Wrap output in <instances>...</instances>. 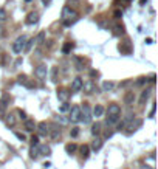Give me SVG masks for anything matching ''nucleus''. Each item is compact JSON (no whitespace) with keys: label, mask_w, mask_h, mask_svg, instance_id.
<instances>
[{"label":"nucleus","mask_w":158,"mask_h":169,"mask_svg":"<svg viewBox=\"0 0 158 169\" xmlns=\"http://www.w3.org/2000/svg\"><path fill=\"white\" fill-rule=\"evenodd\" d=\"M121 16H122V13H121V11H115V19H119Z\"/></svg>","instance_id":"nucleus-40"},{"label":"nucleus","mask_w":158,"mask_h":169,"mask_svg":"<svg viewBox=\"0 0 158 169\" xmlns=\"http://www.w3.org/2000/svg\"><path fill=\"white\" fill-rule=\"evenodd\" d=\"M70 107H71V106L68 104V101H64V102H62V106L59 107V112H61V113H64V112L70 110Z\"/></svg>","instance_id":"nucleus-29"},{"label":"nucleus","mask_w":158,"mask_h":169,"mask_svg":"<svg viewBox=\"0 0 158 169\" xmlns=\"http://www.w3.org/2000/svg\"><path fill=\"white\" fill-rule=\"evenodd\" d=\"M92 110H90V106L87 102H84V106L81 107V118L79 121H82L84 124H90L92 123Z\"/></svg>","instance_id":"nucleus-3"},{"label":"nucleus","mask_w":158,"mask_h":169,"mask_svg":"<svg viewBox=\"0 0 158 169\" xmlns=\"http://www.w3.org/2000/svg\"><path fill=\"white\" fill-rule=\"evenodd\" d=\"M30 141H31V146H36V144H39V136L37 135H33Z\"/></svg>","instance_id":"nucleus-34"},{"label":"nucleus","mask_w":158,"mask_h":169,"mask_svg":"<svg viewBox=\"0 0 158 169\" xmlns=\"http://www.w3.org/2000/svg\"><path fill=\"white\" fill-rule=\"evenodd\" d=\"M141 126V119H135V123H130V124H127V129L129 130H126V133L127 135H130L132 132H135L136 130V127H139Z\"/></svg>","instance_id":"nucleus-14"},{"label":"nucleus","mask_w":158,"mask_h":169,"mask_svg":"<svg viewBox=\"0 0 158 169\" xmlns=\"http://www.w3.org/2000/svg\"><path fill=\"white\" fill-rule=\"evenodd\" d=\"M79 118H81V107H79V106H73V107H70L68 121H71V123H79Z\"/></svg>","instance_id":"nucleus-4"},{"label":"nucleus","mask_w":158,"mask_h":169,"mask_svg":"<svg viewBox=\"0 0 158 169\" xmlns=\"http://www.w3.org/2000/svg\"><path fill=\"white\" fill-rule=\"evenodd\" d=\"M118 121H119V115H109L107 119H105V124L112 126V124H116Z\"/></svg>","instance_id":"nucleus-18"},{"label":"nucleus","mask_w":158,"mask_h":169,"mask_svg":"<svg viewBox=\"0 0 158 169\" xmlns=\"http://www.w3.org/2000/svg\"><path fill=\"white\" fill-rule=\"evenodd\" d=\"M155 109H156V106H155V102H152V110H150V113H149V118H153V115H155Z\"/></svg>","instance_id":"nucleus-37"},{"label":"nucleus","mask_w":158,"mask_h":169,"mask_svg":"<svg viewBox=\"0 0 158 169\" xmlns=\"http://www.w3.org/2000/svg\"><path fill=\"white\" fill-rule=\"evenodd\" d=\"M65 150H67V154H70V155H71V154H75V152L78 150V146H76L75 143H70V144H67V146H65Z\"/></svg>","instance_id":"nucleus-24"},{"label":"nucleus","mask_w":158,"mask_h":169,"mask_svg":"<svg viewBox=\"0 0 158 169\" xmlns=\"http://www.w3.org/2000/svg\"><path fill=\"white\" fill-rule=\"evenodd\" d=\"M73 47H75V45H73L71 42H67V44L64 45V48H62V53H68V51H70Z\"/></svg>","instance_id":"nucleus-30"},{"label":"nucleus","mask_w":158,"mask_h":169,"mask_svg":"<svg viewBox=\"0 0 158 169\" xmlns=\"http://www.w3.org/2000/svg\"><path fill=\"white\" fill-rule=\"evenodd\" d=\"M150 92H152V90H144V92L141 93V98H139V104H144V102L147 101V98L150 96Z\"/></svg>","instance_id":"nucleus-26"},{"label":"nucleus","mask_w":158,"mask_h":169,"mask_svg":"<svg viewBox=\"0 0 158 169\" xmlns=\"http://www.w3.org/2000/svg\"><path fill=\"white\" fill-rule=\"evenodd\" d=\"M6 124L11 126V127L16 124V116H14V113H8V115H6Z\"/></svg>","instance_id":"nucleus-28"},{"label":"nucleus","mask_w":158,"mask_h":169,"mask_svg":"<svg viewBox=\"0 0 158 169\" xmlns=\"http://www.w3.org/2000/svg\"><path fill=\"white\" fill-rule=\"evenodd\" d=\"M122 33H124V27H122V25H116V27H115V34L119 36V34H122Z\"/></svg>","instance_id":"nucleus-32"},{"label":"nucleus","mask_w":158,"mask_h":169,"mask_svg":"<svg viewBox=\"0 0 158 169\" xmlns=\"http://www.w3.org/2000/svg\"><path fill=\"white\" fill-rule=\"evenodd\" d=\"M141 169H153V166H147V164H144V166H141Z\"/></svg>","instance_id":"nucleus-41"},{"label":"nucleus","mask_w":158,"mask_h":169,"mask_svg":"<svg viewBox=\"0 0 158 169\" xmlns=\"http://www.w3.org/2000/svg\"><path fill=\"white\" fill-rule=\"evenodd\" d=\"M27 36L25 34H22V36H19L16 41H14V44H13V51L16 53V54H20L23 50H25V44H27Z\"/></svg>","instance_id":"nucleus-2"},{"label":"nucleus","mask_w":158,"mask_h":169,"mask_svg":"<svg viewBox=\"0 0 158 169\" xmlns=\"http://www.w3.org/2000/svg\"><path fill=\"white\" fill-rule=\"evenodd\" d=\"M113 89H115V82H112V81L102 82V90H104V92H112Z\"/></svg>","instance_id":"nucleus-22"},{"label":"nucleus","mask_w":158,"mask_h":169,"mask_svg":"<svg viewBox=\"0 0 158 169\" xmlns=\"http://www.w3.org/2000/svg\"><path fill=\"white\" fill-rule=\"evenodd\" d=\"M107 115H121V107L118 104H110L107 107Z\"/></svg>","instance_id":"nucleus-11"},{"label":"nucleus","mask_w":158,"mask_h":169,"mask_svg":"<svg viewBox=\"0 0 158 169\" xmlns=\"http://www.w3.org/2000/svg\"><path fill=\"white\" fill-rule=\"evenodd\" d=\"M3 20H6V11L3 8H0V22H3Z\"/></svg>","instance_id":"nucleus-33"},{"label":"nucleus","mask_w":158,"mask_h":169,"mask_svg":"<svg viewBox=\"0 0 158 169\" xmlns=\"http://www.w3.org/2000/svg\"><path fill=\"white\" fill-rule=\"evenodd\" d=\"M36 129H37L41 136H48V133H50V124L47 121H42V123L36 124Z\"/></svg>","instance_id":"nucleus-6"},{"label":"nucleus","mask_w":158,"mask_h":169,"mask_svg":"<svg viewBox=\"0 0 158 169\" xmlns=\"http://www.w3.org/2000/svg\"><path fill=\"white\" fill-rule=\"evenodd\" d=\"M17 82H19V84H23V85H25V87H28V89H33V87H34V85L30 82V79H28V76H27V75H20V76L17 78Z\"/></svg>","instance_id":"nucleus-13"},{"label":"nucleus","mask_w":158,"mask_h":169,"mask_svg":"<svg viewBox=\"0 0 158 169\" xmlns=\"http://www.w3.org/2000/svg\"><path fill=\"white\" fill-rule=\"evenodd\" d=\"M133 101H135V93H133V92H127L126 96H124V102H126L127 106H132Z\"/></svg>","instance_id":"nucleus-16"},{"label":"nucleus","mask_w":158,"mask_h":169,"mask_svg":"<svg viewBox=\"0 0 158 169\" xmlns=\"http://www.w3.org/2000/svg\"><path fill=\"white\" fill-rule=\"evenodd\" d=\"M34 129H36V121L27 118V119H25V130H27V132H33Z\"/></svg>","instance_id":"nucleus-15"},{"label":"nucleus","mask_w":158,"mask_h":169,"mask_svg":"<svg viewBox=\"0 0 158 169\" xmlns=\"http://www.w3.org/2000/svg\"><path fill=\"white\" fill-rule=\"evenodd\" d=\"M146 2H147V0H139V3H141V5H144Z\"/></svg>","instance_id":"nucleus-43"},{"label":"nucleus","mask_w":158,"mask_h":169,"mask_svg":"<svg viewBox=\"0 0 158 169\" xmlns=\"http://www.w3.org/2000/svg\"><path fill=\"white\" fill-rule=\"evenodd\" d=\"M17 115L20 116V119H23V121L27 119V113H25L23 110H20V109H19V110H17Z\"/></svg>","instance_id":"nucleus-35"},{"label":"nucleus","mask_w":158,"mask_h":169,"mask_svg":"<svg viewBox=\"0 0 158 169\" xmlns=\"http://www.w3.org/2000/svg\"><path fill=\"white\" fill-rule=\"evenodd\" d=\"M146 81H147V79H146V78H139V79H138V81H136V85H143V84H144V82H146Z\"/></svg>","instance_id":"nucleus-38"},{"label":"nucleus","mask_w":158,"mask_h":169,"mask_svg":"<svg viewBox=\"0 0 158 169\" xmlns=\"http://www.w3.org/2000/svg\"><path fill=\"white\" fill-rule=\"evenodd\" d=\"M16 136H17L19 140H22V141H25V135H23V133H19V132H16Z\"/></svg>","instance_id":"nucleus-39"},{"label":"nucleus","mask_w":158,"mask_h":169,"mask_svg":"<svg viewBox=\"0 0 158 169\" xmlns=\"http://www.w3.org/2000/svg\"><path fill=\"white\" fill-rule=\"evenodd\" d=\"M102 144H104V141H102V138H99V136H96L93 141H92V146H90V149H93L95 152H98L101 147H102Z\"/></svg>","instance_id":"nucleus-12"},{"label":"nucleus","mask_w":158,"mask_h":169,"mask_svg":"<svg viewBox=\"0 0 158 169\" xmlns=\"http://www.w3.org/2000/svg\"><path fill=\"white\" fill-rule=\"evenodd\" d=\"M30 157H31L33 160H37V158H39V144L31 146V149H30Z\"/></svg>","instance_id":"nucleus-21"},{"label":"nucleus","mask_w":158,"mask_h":169,"mask_svg":"<svg viewBox=\"0 0 158 169\" xmlns=\"http://www.w3.org/2000/svg\"><path fill=\"white\" fill-rule=\"evenodd\" d=\"M79 150H81V155H82V158H84V160H85V158H88V155H90V146L82 144V146L79 147Z\"/></svg>","instance_id":"nucleus-20"},{"label":"nucleus","mask_w":158,"mask_h":169,"mask_svg":"<svg viewBox=\"0 0 158 169\" xmlns=\"http://www.w3.org/2000/svg\"><path fill=\"white\" fill-rule=\"evenodd\" d=\"M101 130H102L101 123H95V124H92V135H93V136H98V135L101 133Z\"/></svg>","instance_id":"nucleus-17"},{"label":"nucleus","mask_w":158,"mask_h":169,"mask_svg":"<svg viewBox=\"0 0 158 169\" xmlns=\"http://www.w3.org/2000/svg\"><path fill=\"white\" fill-rule=\"evenodd\" d=\"M10 99H11V98H10L8 95H5V96H3L2 99H0V112H2V110H3V109H5L6 106H8V102H10Z\"/></svg>","instance_id":"nucleus-23"},{"label":"nucleus","mask_w":158,"mask_h":169,"mask_svg":"<svg viewBox=\"0 0 158 169\" xmlns=\"http://www.w3.org/2000/svg\"><path fill=\"white\" fill-rule=\"evenodd\" d=\"M25 22H27V25H34V24H37V22H39V14H37V13H30V14L27 16Z\"/></svg>","instance_id":"nucleus-10"},{"label":"nucleus","mask_w":158,"mask_h":169,"mask_svg":"<svg viewBox=\"0 0 158 169\" xmlns=\"http://www.w3.org/2000/svg\"><path fill=\"white\" fill-rule=\"evenodd\" d=\"M34 75H36V78H37L39 81H45V79H47V75H48V68H47V65L41 64L39 67H36Z\"/></svg>","instance_id":"nucleus-5"},{"label":"nucleus","mask_w":158,"mask_h":169,"mask_svg":"<svg viewBox=\"0 0 158 169\" xmlns=\"http://www.w3.org/2000/svg\"><path fill=\"white\" fill-rule=\"evenodd\" d=\"M44 41H45V33H44V31H42V33H39V34L34 37V44H37V45L44 44Z\"/></svg>","instance_id":"nucleus-25"},{"label":"nucleus","mask_w":158,"mask_h":169,"mask_svg":"<svg viewBox=\"0 0 158 169\" xmlns=\"http://www.w3.org/2000/svg\"><path fill=\"white\" fill-rule=\"evenodd\" d=\"M82 84H84V81H82V78H75L73 79V82H71V90L73 92H81L82 90Z\"/></svg>","instance_id":"nucleus-8"},{"label":"nucleus","mask_w":158,"mask_h":169,"mask_svg":"<svg viewBox=\"0 0 158 169\" xmlns=\"http://www.w3.org/2000/svg\"><path fill=\"white\" fill-rule=\"evenodd\" d=\"M102 113H104V107L98 104V106L95 107V110H93V115H95L96 118H99V116H102Z\"/></svg>","instance_id":"nucleus-27"},{"label":"nucleus","mask_w":158,"mask_h":169,"mask_svg":"<svg viewBox=\"0 0 158 169\" xmlns=\"http://www.w3.org/2000/svg\"><path fill=\"white\" fill-rule=\"evenodd\" d=\"M2 36H3V28L0 27V37H2Z\"/></svg>","instance_id":"nucleus-42"},{"label":"nucleus","mask_w":158,"mask_h":169,"mask_svg":"<svg viewBox=\"0 0 158 169\" xmlns=\"http://www.w3.org/2000/svg\"><path fill=\"white\" fill-rule=\"evenodd\" d=\"M76 20H78V13L73 8H70V6H64L62 8V22H64V25L70 27Z\"/></svg>","instance_id":"nucleus-1"},{"label":"nucleus","mask_w":158,"mask_h":169,"mask_svg":"<svg viewBox=\"0 0 158 169\" xmlns=\"http://www.w3.org/2000/svg\"><path fill=\"white\" fill-rule=\"evenodd\" d=\"M51 81H53V82H58V67H53V72H51Z\"/></svg>","instance_id":"nucleus-31"},{"label":"nucleus","mask_w":158,"mask_h":169,"mask_svg":"<svg viewBox=\"0 0 158 169\" xmlns=\"http://www.w3.org/2000/svg\"><path fill=\"white\" fill-rule=\"evenodd\" d=\"M70 135H71L73 138H75V136H78V135H79V129H78V127H73V129H71V132H70Z\"/></svg>","instance_id":"nucleus-36"},{"label":"nucleus","mask_w":158,"mask_h":169,"mask_svg":"<svg viewBox=\"0 0 158 169\" xmlns=\"http://www.w3.org/2000/svg\"><path fill=\"white\" fill-rule=\"evenodd\" d=\"M70 95H71V92H70L68 89H61V90H58V98H59L62 102H64V101H68Z\"/></svg>","instance_id":"nucleus-9"},{"label":"nucleus","mask_w":158,"mask_h":169,"mask_svg":"<svg viewBox=\"0 0 158 169\" xmlns=\"http://www.w3.org/2000/svg\"><path fill=\"white\" fill-rule=\"evenodd\" d=\"M48 136L51 138V140H58L59 136H61V126H56V124H50V133H48Z\"/></svg>","instance_id":"nucleus-7"},{"label":"nucleus","mask_w":158,"mask_h":169,"mask_svg":"<svg viewBox=\"0 0 158 169\" xmlns=\"http://www.w3.org/2000/svg\"><path fill=\"white\" fill-rule=\"evenodd\" d=\"M50 154H51L50 146H47V144H39V155H50Z\"/></svg>","instance_id":"nucleus-19"}]
</instances>
